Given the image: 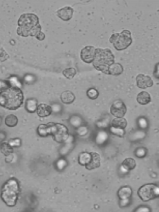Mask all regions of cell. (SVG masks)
Here are the masks:
<instances>
[{
    "mask_svg": "<svg viewBox=\"0 0 159 212\" xmlns=\"http://www.w3.org/2000/svg\"><path fill=\"white\" fill-rule=\"evenodd\" d=\"M110 112L111 114L117 118H123L127 112V108L125 103L120 100H115L111 104Z\"/></svg>",
    "mask_w": 159,
    "mask_h": 212,
    "instance_id": "cell-8",
    "label": "cell"
},
{
    "mask_svg": "<svg viewBox=\"0 0 159 212\" xmlns=\"http://www.w3.org/2000/svg\"><path fill=\"white\" fill-rule=\"evenodd\" d=\"M38 105V101L36 99L30 98L26 100L25 107L27 112L33 113L36 111Z\"/></svg>",
    "mask_w": 159,
    "mask_h": 212,
    "instance_id": "cell-16",
    "label": "cell"
},
{
    "mask_svg": "<svg viewBox=\"0 0 159 212\" xmlns=\"http://www.w3.org/2000/svg\"><path fill=\"white\" fill-rule=\"evenodd\" d=\"M107 135L105 132L101 131L99 132L97 134L96 137V142L98 144H103L107 140Z\"/></svg>",
    "mask_w": 159,
    "mask_h": 212,
    "instance_id": "cell-31",
    "label": "cell"
},
{
    "mask_svg": "<svg viewBox=\"0 0 159 212\" xmlns=\"http://www.w3.org/2000/svg\"><path fill=\"white\" fill-rule=\"evenodd\" d=\"M137 102L140 104L145 105L151 101V99L149 94L145 91H142L138 94L137 98Z\"/></svg>",
    "mask_w": 159,
    "mask_h": 212,
    "instance_id": "cell-19",
    "label": "cell"
},
{
    "mask_svg": "<svg viewBox=\"0 0 159 212\" xmlns=\"http://www.w3.org/2000/svg\"><path fill=\"white\" fill-rule=\"evenodd\" d=\"M61 100L64 104H69L72 103L75 99L74 94L69 90H66L63 92L60 95Z\"/></svg>",
    "mask_w": 159,
    "mask_h": 212,
    "instance_id": "cell-21",
    "label": "cell"
},
{
    "mask_svg": "<svg viewBox=\"0 0 159 212\" xmlns=\"http://www.w3.org/2000/svg\"><path fill=\"white\" fill-rule=\"evenodd\" d=\"M52 111V113L55 114H59L62 112L63 108L62 105L58 102H54L50 105Z\"/></svg>",
    "mask_w": 159,
    "mask_h": 212,
    "instance_id": "cell-30",
    "label": "cell"
},
{
    "mask_svg": "<svg viewBox=\"0 0 159 212\" xmlns=\"http://www.w3.org/2000/svg\"><path fill=\"white\" fill-rule=\"evenodd\" d=\"M11 87L21 89L23 87V83L22 79L17 75H10L7 80Z\"/></svg>",
    "mask_w": 159,
    "mask_h": 212,
    "instance_id": "cell-15",
    "label": "cell"
},
{
    "mask_svg": "<svg viewBox=\"0 0 159 212\" xmlns=\"http://www.w3.org/2000/svg\"><path fill=\"white\" fill-rule=\"evenodd\" d=\"M17 34L23 37H34L39 41L45 38V34L41 31L39 18L35 14L25 13L21 14L17 21Z\"/></svg>",
    "mask_w": 159,
    "mask_h": 212,
    "instance_id": "cell-1",
    "label": "cell"
},
{
    "mask_svg": "<svg viewBox=\"0 0 159 212\" xmlns=\"http://www.w3.org/2000/svg\"><path fill=\"white\" fill-rule=\"evenodd\" d=\"M136 165L135 160L132 158L128 157L122 161L120 169L124 172H127L134 168Z\"/></svg>",
    "mask_w": 159,
    "mask_h": 212,
    "instance_id": "cell-14",
    "label": "cell"
},
{
    "mask_svg": "<svg viewBox=\"0 0 159 212\" xmlns=\"http://www.w3.org/2000/svg\"><path fill=\"white\" fill-rule=\"evenodd\" d=\"M8 143L12 147H18L21 145V141L19 138H12L9 140Z\"/></svg>",
    "mask_w": 159,
    "mask_h": 212,
    "instance_id": "cell-35",
    "label": "cell"
},
{
    "mask_svg": "<svg viewBox=\"0 0 159 212\" xmlns=\"http://www.w3.org/2000/svg\"><path fill=\"white\" fill-rule=\"evenodd\" d=\"M115 62V56L108 48H96L92 62L93 67L97 71L108 75L109 67Z\"/></svg>",
    "mask_w": 159,
    "mask_h": 212,
    "instance_id": "cell-3",
    "label": "cell"
},
{
    "mask_svg": "<svg viewBox=\"0 0 159 212\" xmlns=\"http://www.w3.org/2000/svg\"><path fill=\"white\" fill-rule=\"evenodd\" d=\"M70 125L75 129L84 125V120L80 115L74 114L71 116L68 119Z\"/></svg>",
    "mask_w": 159,
    "mask_h": 212,
    "instance_id": "cell-20",
    "label": "cell"
},
{
    "mask_svg": "<svg viewBox=\"0 0 159 212\" xmlns=\"http://www.w3.org/2000/svg\"><path fill=\"white\" fill-rule=\"evenodd\" d=\"M2 117L0 116V126L2 122Z\"/></svg>",
    "mask_w": 159,
    "mask_h": 212,
    "instance_id": "cell-43",
    "label": "cell"
},
{
    "mask_svg": "<svg viewBox=\"0 0 159 212\" xmlns=\"http://www.w3.org/2000/svg\"><path fill=\"white\" fill-rule=\"evenodd\" d=\"M18 122L17 117L13 114L7 115L5 119V123L8 127H15Z\"/></svg>",
    "mask_w": 159,
    "mask_h": 212,
    "instance_id": "cell-24",
    "label": "cell"
},
{
    "mask_svg": "<svg viewBox=\"0 0 159 212\" xmlns=\"http://www.w3.org/2000/svg\"><path fill=\"white\" fill-rule=\"evenodd\" d=\"M98 91L95 88L91 87L89 89L86 91V95L89 99L92 100L96 99L99 95Z\"/></svg>",
    "mask_w": 159,
    "mask_h": 212,
    "instance_id": "cell-28",
    "label": "cell"
},
{
    "mask_svg": "<svg viewBox=\"0 0 159 212\" xmlns=\"http://www.w3.org/2000/svg\"><path fill=\"white\" fill-rule=\"evenodd\" d=\"M48 123L50 127V135L54 140L59 143H63L69 135L66 126L59 123L50 122Z\"/></svg>",
    "mask_w": 159,
    "mask_h": 212,
    "instance_id": "cell-6",
    "label": "cell"
},
{
    "mask_svg": "<svg viewBox=\"0 0 159 212\" xmlns=\"http://www.w3.org/2000/svg\"><path fill=\"white\" fill-rule=\"evenodd\" d=\"M137 193L142 201H147L158 197L159 187L153 183L145 184L139 188Z\"/></svg>",
    "mask_w": 159,
    "mask_h": 212,
    "instance_id": "cell-7",
    "label": "cell"
},
{
    "mask_svg": "<svg viewBox=\"0 0 159 212\" xmlns=\"http://www.w3.org/2000/svg\"><path fill=\"white\" fill-rule=\"evenodd\" d=\"M36 112L38 115L41 118L48 116L52 113L50 105L43 103L38 105Z\"/></svg>",
    "mask_w": 159,
    "mask_h": 212,
    "instance_id": "cell-13",
    "label": "cell"
},
{
    "mask_svg": "<svg viewBox=\"0 0 159 212\" xmlns=\"http://www.w3.org/2000/svg\"><path fill=\"white\" fill-rule=\"evenodd\" d=\"M130 199L124 200H120V205L121 207H124L126 205H127L130 202Z\"/></svg>",
    "mask_w": 159,
    "mask_h": 212,
    "instance_id": "cell-41",
    "label": "cell"
},
{
    "mask_svg": "<svg viewBox=\"0 0 159 212\" xmlns=\"http://www.w3.org/2000/svg\"><path fill=\"white\" fill-rule=\"evenodd\" d=\"M10 58L6 51L2 48H0V62H3Z\"/></svg>",
    "mask_w": 159,
    "mask_h": 212,
    "instance_id": "cell-36",
    "label": "cell"
},
{
    "mask_svg": "<svg viewBox=\"0 0 159 212\" xmlns=\"http://www.w3.org/2000/svg\"><path fill=\"white\" fill-rule=\"evenodd\" d=\"M96 48L92 46H87L82 48L80 54L82 60L87 63H92L94 58Z\"/></svg>",
    "mask_w": 159,
    "mask_h": 212,
    "instance_id": "cell-9",
    "label": "cell"
},
{
    "mask_svg": "<svg viewBox=\"0 0 159 212\" xmlns=\"http://www.w3.org/2000/svg\"><path fill=\"white\" fill-rule=\"evenodd\" d=\"M38 134L42 137H46L50 135V127L48 123L39 124L37 129Z\"/></svg>",
    "mask_w": 159,
    "mask_h": 212,
    "instance_id": "cell-22",
    "label": "cell"
},
{
    "mask_svg": "<svg viewBox=\"0 0 159 212\" xmlns=\"http://www.w3.org/2000/svg\"><path fill=\"white\" fill-rule=\"evenodd\" d=\"M127 125V122L125 118H116L112 120L111 126L115 128L124 129Z\"/></svg>",
    "mask_w": 159,
    "mask_h": 212,
    "instance_id": "cell-23",
    "label": "cell"
},
{
    "mask_svg": "<svg viewBox=\"0 0 159 212\" xmlns=\"http://www.w3.org/2000/svg\"><path fill=\"white\" fill-rule=\"evenodd\" d=\"M91 158L90 153L82 152L78 156V162L80 165L85 166L89 162Z\"/></svg>",
    "mask_w": 159,
    "mask_h": 212,
    "instance_id": "cell-25",
    "label": "cell"
},
{
    "mask_svg": "<svg viewBox=\"0 0 159 212\" xmlns=\"http://www.w3.org/2000/svg\"><path fill=\"white\" fill-rule=\"evenodd\" d=\"M136 80L137 87L142 89L152 87L153 82L151 77L148 75L139 74L136 77Z\"/></svg>",
    "mask_w": 159,
    "mask_h": 212,
    "instance_id": "cell-10",
    "label": "cell"
},
{
    "mask_svg": "<svg viewBox=\"0 0 159 212\" xmlns=\"http://www.w3.org/2000/svg\"><path fill=\"white\" fill-rule=\"evenodd\" d=\"M19 187L17 181L14 179L8 180L3 186L1 197L8 206H14L17 200Z\"/></svg>",
    "mask_w": 159,
    "mask_h": 212,
    "instance_id": "cell-4",
    "label": "cell"
},
{
    "mask_svg": "<svg viewBox=\"0 0 159 212\" xmlns=\"http://www.w3.org/2000/svg\"><path fill=\"white\" fill-rule=\"evenodd\" d=\"M109 41L116 50H125L132 43L131 33L129 30L125 29L120 32L114 33L111 35Z\"/></svg>",
    "mask_w": 159,
    "mask_h": 212,
    "instance_id": "cell-5",
    "label": "cell"
},
{
    "mask_svg": "<svg viewBox=\"0 0 159 212\" xmlns=\"http://www.w3.org/2000/svg\"><path fill=\"white\" fill-rule=\"evenodd\" d=\"M22 80L24 84L31 85L36 82L37 78L36 76L33 74L27 73L23 76Z\"/></svg>",
    "mask_w": 159,
    "mask_h": 212,
    "instance_id": "cell-26",
    "label": "cell"
},
{
    "mask_svg": "<svg viewBox=\"0 0 159 212\" xmlns=\"http://www.w3.org/2000/svg\"><path fill=\"white\" fill-rule=\"evenodd\" d=\"M139 124L140 127L142 128L146 127L147 125V122L146 120L143 118H141L139 119Z\"/></svg>",
    "mask_w": 159,
    "mask_h": 212,
    "instance_id": "cell-39",
    "label": "cell"
},
{
    "mask_svg": "<svg viewBox=\"0 0 159 212\" xmlns=\"http://www.w3.org/2000/svg\"><path fill=\"white\" fill-rule=\"evenodd\" d=\"M135 154L136 157L138 158H143L146 155L147 150L143 147H140L136 149Z\"/></svg>",
    "mask_w": 159,
    "mask_h": 212,
    "instance_id": "cell-34",
    "label": "cell"
},
{
    "mask_svg": "<svg viewBox=\"0 0 159 212\" xmlns=\"http://www.w3.org/2000/svg\"><path fill=\"white\" fill-rule=\"evenodd\" d=\"M91 158L89 162L85 166L86 168L91 170L99 167L100 165V157L98 153L90 152Z\"/></svg>",
    "mask_w": 159,
    "mask_h": 212,
    "instance_id": "cell-12",
    "label": "cell"
},
{
    "mask_svg": "<svg viewBox=\"0 0 159 212\" xmlns=\"http://www.w3.org/2000/svg\"><path fill=\"white\" fill-rule=\"evenodd\" d=\"M0 148L1 152L6 155L9 154L13 151L12 147L8 143H2L0 145Z\"/></svg>",
    "mask_w": 159,
    "mask_h": 212,
    "instance_id": "cell-29",
    "label": "cell"
},
{
    "mask_svg": "<svg viewBox=\"0 0 159 212\" xmlns=\"http://www.w3.org/2000/svg\"><path fill=\"white\" fill-rule=\"evenodd\" d=\"M88 127L84 125H83L76 129L75 132L77 135L80 136H85L88 133Z\"/></svg>",
    "mask_w": 159,
    "mask_h": 212,
    "instance_id": "cell-32",
    "label": "cell"
},
{
    "mask_svg": "<svg viewBox=\"0 0 159 212\" xmlns=\"http://www.w3.org/2000/svg\"><path fill=\"white\" fill-rule=\"evenodd\" d=\"M67 162L66 160L63 158L59 159L56 163V165L58 169H63L67 165Z\"/></svg>",
    "mask_w": 159,
    "mask_h": 212,
    "instance_id": "cell-38",
    "label": "cell"
},
{
    "mask_svg": "<svg viewBox=\"0 0 159 212\" xmlns=\"http://www.w3.org/2000/svg\"><path fill=\"white\" fill-rule=\"evenodd\" d=\"M158 68H159V63L158 62L156 63L155 67L154 70L153 74L154 76L156 78H159V73H158Z\"/></svg>",
    "mask_w": 159,
    "mask_h": 212,
    "instance_id": "cell-40",
    "label": "cell"
},
{
    "mask_svg": "<svg viewBox=\"0 0 159 212\" xmlns=\"http://www.w3.org/2000/svg\"><path fill=\"white\" fill-rule=\"evenodd\" d=\"M11 87L7 80L0 79V91L7 90Z\"/></svg>",
    "mask_w": 159,
    "mask_h": 212,
    "instance_id": "cell-37",
    "label": "cell"
},
{
    "mask_svg": "<svg viewBox=\"0 0 159 212\" xmlns=\"http://www.w3.org/2000/svg\"><path fill=\"white\" fill-rule=\"evenodd\" d=\"M110 132L113 134L120 137H122L125 134L124 129L115 128L111 126L110 128Z\"/></svg>",
    "mask_w": 159,
    "mask_h": 212,
    "instance_id": "cell-33",
    "label": "cell"
},
{
    "mask_svg": "<svg viewBox=\"0 0 159 212\" xmlns=\"http://www.w3.org/2000/svg\"><path fill=\"white\" fill-rule=\"evenodd\" d=\"M24 100V94L20 89L11 87L0 91V106L7 109H17L23 104Z\"/></svg>",
    "mask_w": 159,
    "mask_h": 212,
    "instance_id": "cell-2",
    "label": "cell"
},
{
    "mask_svg": "<svg viewBox=\"0 0 159 212\" xmlns=\"http://www.w3.org/2000/svg\"><path fill=\"white\" fill-rule=\"evenodd\" d=\"M124 71L122 65L120 63L114 62L108 68V75L118 76L122 74Z\"/></svg>",
    "mask_w": 159,
    "mask_h": 212,
    "instance_id": "cell-17",
    "label": "cell"
},
{
    "mask_svg": "<svg viewBox=\"0 0 159 212\" xmlns=\"http://www.w3.org/2000/svg\"><path fill=\"white\" fill-rule=\"evenodd\" d=\"M74 9L69 6H66L58 10L57 12V16L61 20L67 21L72 18Z\"/></svg>",
    "mask_w": 159,
    "mask_h": 212,
    "instance_id": "cell-11",
    "label": "cell"
},
{
    "mask_svg": "<svg viewBox=\"0 0 159 212\" xmlns=\"http://www.w3.org/2000/svg\"><path fill=\"white\" fill-rule=\"evenodd\" d=\"M76 73V70L73 67L66 68L62 71V74L64 76L69 79L73 78Z\"/></svg>",
    "mask_w": 159,
    "mask_h": 212,
    "instance_id": "cell-27",
    "label": "cell"
},
{
    "mask_svg": "<svg viewBox=\"0 0 159 212\" xmlns=\"http://www.w3.org/2000/svg\"><path fill=\"white\" fill-rule=\"evenodd\" d=\"M132 194L131 188L128 186L121 187L117 192V195L120 200L130 199Z\"/></svg>",
    "mask_w": 159,
    "mask_h": 212,
    "instance_id": "cell-18",
    "label": "cell"
},
{
    "mask_svg": "<svg viewBox=\"0 0 159 212\" xmlns=\"http://www.w3.org/2000/svg\"><path fill=\"white\" fill-rule=\"evenodd\" d=\"M135 211L136 212H149V208L147 207L142 206L138 208Z\"/></svg>",
    "mask_w": 159,
    "mask_h": 212,
    "instance_id": "cell-42",
    "label": "cell"
}]
</instances>
